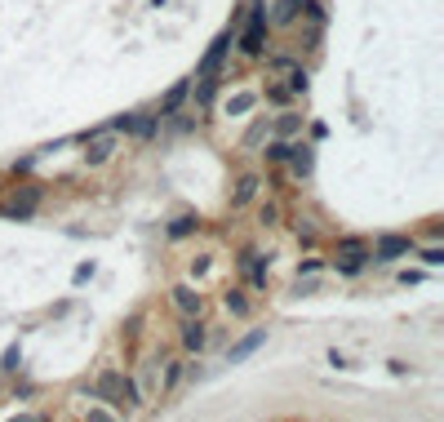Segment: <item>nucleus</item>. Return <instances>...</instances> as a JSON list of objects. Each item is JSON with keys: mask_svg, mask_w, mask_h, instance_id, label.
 I'll return each mask as SVG.
<instances>
[{"mask_svg": "<svg viewBox=\"0 0 444 422\" xmlns=\"http://www.w3.org/2000/svg\"><path fill=\"white\" fill-rule=\"evenodd\" d=\"M89 396H98V400H107L111 409H120V414H133L138 409V387H133V378H124V373H116V369H107L98 383H93V391Z\"/></svg>", "mask_w": 444, "mask_h": 422, "instance_id": "1", "label": "nucleus"}, {"mask_svg": "<svg viewBox=\"0 0 444 422\" xmlns=\"http://www.w3.org/2000/svg\"><path fill=\"white\" fill-rule=\"evenodd\" d=\"M85 165H107L111 160V151H116V134L111 129H89L85 134Z\"/></svg>", "mask_w": 444, "mask_h": 422, "instance_id": "2", "label": "nucleus"}, {"mask_svg": "<svg viewBox=\"0 0 444 422\" xmlns=\"http://www.w3.org/2000/svg\"><path fill=\"white\" fill-rule=\"evenodd\" d=\"M240 49L249 53V58H258V53L267 49V13H262V9H254V18H249L244 36H240Z\"/></svg>", "mask_w": 444, "mask_h": 422, "instance_id": "3", "label": "nucleus"}, {"mask_svg": "<svg viewBox=\"0 0 444 422\" xmlns=\"http://www.w3.org/2000/svg\"><path fill=\"white\" fill-rule=\"evenodd\" d=\"M413 253V241L409 236H378V245H373V262H396Z\"/></svg>", "mask_w": 444, "mask_h": 422, "instance_id": "4", "label": "nucleus"}, {"mask_svg": "<svg viewBox=\"0 0 444 422\" xmlns=\"http://www.w3.org/2000/svg\"><path fill=\"white\" fill-rule=\"evenodd\" d=\"M227 49H231V32H222L214 45H209V53L200 58V76H214L218 67H222V58H227Z\"/></svg>", "mask_w": 444, "mask_h": 422, "instance_id": "5", "label": "nucleus"}, {"mask_svg": "<svg viewBox=\"0 0 444 422\" xmlns=\"http://www.w3.org/2000/svg\"><path fill=\"white\" fill-rule=\"evenodd\" d=\"M262 343H267V329H254V333H244L240 343H235V347L227 351V360H231V364H240V360H249V356H254V351H258Z\"/></svg>", "mask_w": 444, "mask_h": 422, "instance_id": "6", "label": "nucleus"}, {"mask_svg": "<svg viewBox=\"0 0 444 422\" xmlns=\"http://www.w3.org/2000/svg\"><path fill=\"white\" fill-rule=\"evenodd\" d=\"M200 302H204V298H200L191 285H178V289H174V307H178L183 316H200Z\"/></svg>", "mask_w": 444, "mask_h": 422, "instance_id": "7", "label": "nucleus"}, {"mask_svg": "<svg viewBox=\"0 0 444 422\" xmlns=\"http://www.w3.org/2000/svg\"><path fill=\"white\" fill-rule=\"evenodd\" d=\"M204 343H209V329H204L196 316H187V325H183V347H187V351H200Z\"/></svg>", "mask_w": 444, "mask_h": 422, "instance_id": "8", "label": "nucleus"}, {"mask_svg": "<svg viewBox=\"0 0 444 422\" xmlns=\"http://www.w3.org/2000/svg\"><path fill=\"white\" fill-rule=\"evenodd\" d=\"M187 94H191V80H178L174 89L164 94V103H160V116H174V111H178V107L187 103Z\"/></svg>", "mask_w": 444, "mask_h": 422, "instance_id": "9", "label": "nucleus"}, {"mask_svg": "<svg viewBox=\"0 0 444 422\" xmlns=\"http://www.w3.org/2000/svg\"><path fill=\"white\" fill-rule=\"evenodd\" d=\"M285 160H289V169H294L298 178H307V174H311V165H315L311 147H289V156H285Z\"/></svg>", "mask_w": 444, "mask_h": 422, "instance_id": "10", "label": "nucleus"}, {"mask_svg": "<svg viewBox=\"0 0 444 422\" xmlns=\"http://www.w3.org/2000/svg\"><path fill=\"white\" fill-rule=\"evenodd\" d=\"M0 214H5V218H18V222H27V218H32V214H36V191H27V196H22V200H13V205H5V209H0Z\"/></svg>", "mask_w": 444, "mask_h": 422, "instance_id": "11", "label": "nucleus"}, {"mask_svg": "<svg viewBox=\"0 0 444 422\" xmlns=\"http://www.w3.org/2000/svg\"><path fill=\"white\" fill-rule=\"evenodd\" d=\"M258 187H262V182H258L254 174H244V178H240V187H235V196H231V209L249 205V200H254V196H258Z\"/></svg>", "mask_w": 444, "mask_h": 422, "instance_id": "12", "label": "nucleus"}, {"mask_svg": "<svg viewBox=\"0 0 444 422\" xmlns=\"http://www.w3.org/2000/svg\"><path fill=\"white\" fill-rule=\"evenodd\" d=\"M365 253H369V249H360V253H342V258H338V271H342V276H360V271H365V262H369Z\"/></svg>", "mask_w": 444, "mask_h": 422, "instance_id": "13", "label": "nucleus"}, {"mask_svg": "<svg viewBox=\"0 0 444 422\" xmlns=\"http://www.w3.org/2000/svg\"><path fill=\"white\" fill-rule=\"evenodd\" d=\"M258 107V94H235L227 98V116H244V111H254Z\"/></svg>", "mask_w": 444, "mask_h": 422, "instance_id": "14", "label": "nucleus"}, {"mask_svg": "<svg viewBox=\"0 0 444 422\" xmlns=\"http://www.w3.org/2000/svg\"><path fill=\"white\" fill-rule=\"evenodd\" d=\"M222 307H227L231 316H249V298H244L240 289H227V293H222Z\"/></svg>", "mask_w": 444, "mask_h": 422, "instance_id": "15", "label": "nucleus"}, {"mask_svg": "<svg viewBox=\"0 0 444 422\" xmlns=\"http://www.w3.org/2000/svg\"><path fill=\"white\" fill-rule=\"evenodd\" d=\"M298 9H302V0H280V5H275V13H271V23H294L298 18Z\"/></svg>", "mask_w": 444, "mask_h": 422, "instance_id": "16", "label": "nucleus"}, {"mask_svg": "<svg viewBox=\"0 0 444 422\" xmlns=\"http://www.w3.org/2000/svg\"><path fill=\"white\" fill-rule=\"evenodd\" d=\"M200 227V218H191V214H183V218H174L169 222V236H174V241H183V236H191V231H196Z\"/></svg>", "mask_w": 444, "mask_h": 422, "instance_id": "17", "label": "nucleus"}, {"mask_svg": "<svg viewBox=\"0 0 444 422\" xmlns=\"http://www.w3.org/2000/svg\"><path fill=\"white\" fill-rule=\"evenodd\" d=\"M129 134H138V138H151V134H156V116H133Z\"/></svg>", "mask_w": 444, "mask_h": 422, "instance_id": "18", "label": "nucleus"}, {"mask_svg": "<svg viewBox=\"0 0 444 422\" xmlns=\"http://www.w3.org/2000/svg\"><path fill=\"white\" fill-rule=\"evenodd\" d=\"M302 129V116H280V120H275V134H280V138H294Z\"/></svg>", "mask_w": 444, "mask_h": 422, "instance_id": "19", "label": "nucleus"}, {"mask_svg": "<svg viewBox=\"0 0 444 422\" xmlns=\"http://www.w3.org/2000/svg\"><path fill=\"white\" fill-rule=\"evenodd\" d=\"M178 383H183V360H169L164 364V391H174Z\"/></svg>", "mask_w": 444, "mask_h": 422, "instance_id": "20", "label": "nucleus"}, {"mask_svg": "<svg viewBox=\"0 0 444 422\" xmlns=\"http://www.w3.org/2000/svg\"><path fill=\"white\" fill-rule=\"evenodd\" d=\"M18 364H22V351H18V343H13V347H5V356H0V369H5V373H13Z\"/></svg>", "mask_w": 444, "mask_h": 422, "instance_id": "21", "label": "nucleus"}, {"mask_svg": "<svg viewBox=\"0 0 444 422\" xmlns=\"http://www.w3.org/2000/svg\"><path fill=\"white\" fill-rule=\"evenodd\" d=\"M307 89V72L302 67H289V94H302Z\"/></svg>", "mask_w": 444, "mask_h": 422, "instance_id": "22", "label": "nucleus"}, {"mask_svg": "<svg viewBox=\"0 0 444 422\" xmlns=\"http://www.w3.org/2000/svg\"><path fill=\"white\" fill-rule=\"evenodd\" d=\"M360 249H369L360 236H342V241H338V253H360Z\"/></svg>", "mask_w": 444, "mask_h": 422, "instance_id": "23", "label": "nucleus"}, {"mask_svg": "<svg viewBox=\"0 0 444 422\" xmlns=\"http://www.w3.org/2000/svg\"><path fill=\"white\" fill-rule=\"evenodd\" d=\"M262 138H267V120H258V124H254V129H249V134H244V147H258V143H262Z\"/></svg>", "mask_w": 444, "mask_h": 422, "instance_id": "24", "label": "nucleus"}, {"mask_svg": "<svg viewBox=\"0 0 444 422\" xmlns=\"http://www.w3.org/2000/svg\"><path fill=\"white\" fill-rule=\"evenodd\" d=\"M422 262H426V267H444V249H440V245L422 249Z\"/></svg>", "mask_w": 444, "mask_h": 422, "instance_id": "25", "label": "nucleus"}, {"mask_svg": "<svg viewBox=\"0 0 444 422\" xmlns=\"http://www.w3.org/2000/svg\"><path fill=\"white\" fill-rule=\"evenodd\" d=\"M285 156H289V143H271V147H267V160H275V165H280Z\"/></svg>", "mask_w": 444, "mask_h": 422, "instance_id": "26", "label": "nucleus"}, {"mask_svg": "<svg viewBox=\"0 0 444 422\" xmlns=\"http://www.w3.org/2000/svg\"><path fill=\"white\" fill-rule=\"evenodd\" d=\"M89 276H93V262H80V267H76V271H72V280H76V285H85V280H89Z\"/></svg>", "mask_w": 444, "mask_h": 422, "instance_id": "27", "label": "nucleus"}, {"mask_svg": "<svg viewBox=\"0 0 444 422\" xmlns=\"http://www.w3.org/2000/svg\"><path fill=\"white\" fill-rule=\"evenodd\" d=\"M129 124H133V116H116V120H111V124H107V129H111V134H120V129H124V134H129Z\"/></svg>", "mask_w": 444, "mask_h": 422, "instance_id": "28", "label": "nucleus"}, {"mask_svg": "<svg viewBox=\"0 0 444 422\" xmlns=\"http://www.w3.org/2000/svg\"><path fill=\"white\" fill-rule=\"evenodd\" d=\"M267 98H271V103H285V98H289V89H280V84H271V89H267Z\"/></svg>", "mask_w": 444, "mask_h": 422, "instance_id": "29", "label": "nucleus"}]
</instances>
